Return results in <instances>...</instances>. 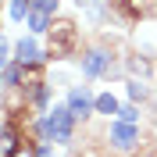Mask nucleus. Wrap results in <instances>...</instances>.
Segmentation results:
<instances>
[{"instance_id":"obj_11","label":"nucleus","mask_w":157,"mask_h":157,"mask_svg":"<svg viewBox=\"0 0 157 157\" xmlns=\"http://www.w3.org/2000/svg\"><path fill=\"white\" fill-rule=\"evenodd\" d=\"M128 68L136 71V75H150V61L147 57H128Z\"/></svg>"},{"instance_id":"obj_2","label":"nucleus","mask_w":157,"mask_h":157,"mask_svg":"<svg viewBox=\"0 0 157 157\" xmlns=\"http://www.w3.org/2000/svg\"><path fill=\"white\" fill-rule=\"evenodd\" d=\"M71 128H75V114H71L68 107H54L47 114V121L39 125V136L43 139H57V143H68Z\"/></svg>"},{"instance_id":"obj_7","label":"nucleus","mask_w":157,"mask_h":157,"mask_svg":"<svg viewBox=\"0 0 157 157\" xmlns=\"http://www.w3.org/2000/svg\"><path fill=\"white\" fill-rule=\"evenodd\" d=\"M14 54H18V64H39V47L32 43V39H21L18 47H14Z\"/></svg>"},{"instance_id":"obj_14","label":"nucleus","mask_w":157,"mask_h":157,"mask_svg":"<svg viewBox=\"0 0 157 157\" xmlns=\"http://www.w3.org/2000/svg\"><path fill=\"white\" fill-rule=\"evenodd\" d=\"M136 107H121V111H118V121H132V125H136Z\"/></svg>"},{"instance_id":"obj_13","label":"nucleus","mask_w":157,"mask_h":157,"mask_svg":"<svg viewBox=\"0 0 157 157\" xmlns=\"http://www.w3.org/2000/svg\"><path fill=\"white\" fill-rule=\"evenodd\" d=\"M128 97L132 100H147V86L143 82H128Z\"/></svg>"},{"instance_id":"obj_3","label":"nucleus","mask_w":157,"mask_h":157,"mask_svg":"<svg viewBox=\"0 0 157 157\" xmlns=\"http://www.w3.org/2000/svg\"><path fill=\"white\" fill-rule=\"evenodd\" d=\"M54 11H57V0H29V29L32 32H47L54 25Z\"/></svg>"},{"instance_id":"obj_16","label":"nucleus","mask_w":157,"mask_h":157,"mask_svg":"<svg viewBox=\"0 0 157 157\" xmlns=\"http://www.w3.org/2000/svg\"><path fill=\"white\" fill-rule=\"evenodd\" d=\"M36 157H54V154H50V147H39V154Z\"/></svg>"},{"instance_id":"obj_1","label":"nucleus","mask_w":157,"mask_h":157,"mask_svg":"<svg viewBox=\"0 0 157 157\" xmlns=\"http://www.w3.org/2000/svg\"><path fill=\"white\" fill-rule=\"evenodd\" d=\"M75 47H78L75 21L54 18V25L47 29V54H50V57H68V54H75Z\"/></svg>"},{"instance_id":"obj_15","label":"nucleus","mask_w":157,"mask_h":157,"mask_svg":"<svg viewBox=\"0 0 157 157\" xmlns=\"http://www.w3.org/2000/svg\"><path fill=\"white\" fill-rule=\"evenodd\" d=\"M11 157H32V154H29V147H18V150H14Z\"/></svg>"},{"instance_id":"obj_8","label":"nucleus","mask_w":157,"mask_h":157,"mask_svg":"<svg viewBox=\"0 0 157 157\" xmlns=\"http://www.w3.org/2000/svg\"><path fill=\"white\" fill-rule=\"evenodd\" d=\"M97 111L100 114H118L121 107H118V100L111 97V93H104V97H97Z\"/></svg>"},{"instance_id":"obj_6","label":"nucleus","mask_w":157,"mask_h":157,"mask_svg":"<svg viewBox=\"0 0 157 157\" xmlns=\"http://www.w3.org/2000/svg\"><path fill=\"white\" fill-rule=\"evenodd\" d=\"M97 107V104H89L86 97V89H71V97H68V111L75 114V121H82V118H89V111Z\"/></svg>"},{"instance_id":"obj_5","label":"nucleus","mask_w":157,"mask_h":157,"mask_svg":"<svg viewBox=\"0 0 157 157\" xmlns=\"http://www.w3.org/2000/svg\"><path fill=\"white\" fill-rule=\"evenodd\" d=\"M107 64H111V57L104 54V50H89L86 57H82V71H86L89 78L104 75V71H107Z\"/></svg>"},{"instance_id":"obj_4","label":"nucleus","mask_w":157,"mask_h":157,"mask_svg":"<svg viewBox=\"0 0 157 157\" xmlns=\"http://www.w3.org/2000/svg\"><path fill=\"white\" fill-rule=\"evenodd\" d=\"M139 139V128L132 125V121H118L114 128H111V143H114L118 150H132Z\"/></svg>"},{"instance_id":"obj_9","label":"nucleus","mask_w":157,"mask_h":157,"mask_svg":"<svg viewBox=\"0 0 157 157\" xmlns=\"http://www.w3.org/2000/svg\"><path fill=\"white\" fill-rule=\"evenodd\" d=\"M14 150H18V132L11 125H4V157H11Z\"/></svg>"},{"instance_id":"obj_17","label":"nucleus","mask_w":157,"mask_h":157,"mask_svg":"<svg viewBox=\"0 0 157 157\" xmlns=\"http://www.w3.org/2000/svg\"><path fill=\"white\" fill-rule=\"evenodd\" d=\"M150 157H157V154H150Z\"/></svg>"},{"instance_id":"obj_10","label":"nucleus","mask_w":157,"mask_h":157,"mask_svg":"<svg viewBox=\"0 0 157 157\" xmlns=\"http://www.w3.org/2000/svg\"><path fill=\"white\" fill-rule=\"evenodd\" d=\"M11 18H14V21L29 18V0H14V4H11Z\"/></svg>"},{"instance_id":"obj_12","label":"nucleus","mask_w":157,"mask_h":157,"mask_svg":"<svg viewBox=\"0 0 157 157\" xmlns=\"http://www.w3.org/2000/svg\"><path fill=\"white\" fill-rule=\"evenodd\" d=\"M150 7H154V0H128V11L132 14H147Z\"/></svg>"}]
</instances>
